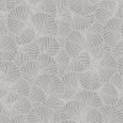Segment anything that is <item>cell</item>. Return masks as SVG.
Wrapping results in <instances>:
<instances>
[{"instance_id": "obj_1", "label": "cell", "mask_w": 123, "mask_h": 123, "mask_svg": "<svg viewBox=\"0 0 123 123\" xmlns=\"http://www.w3.org/2000/svg\"><path fill=\"white\" fill-rule=\"evenodd\" d=\"M33 14V9L28 4L20 5L7 14V30L9 35L12 38L17 37L25 32L26 30L33 27L31 24V16Z\"/></svg>"}, {"instance_id": "obj_2", "label": "cell", "mask_w": 123, "mask_h": 123, "mask_svg": "<svg viewBox=\"0 0 123 123\" xmlns=\"http://www.w3.org/2000/svg\"><path fill=\"white\" fill-rule=\"evenodd\" d=\"M31 24H32L36 37L39 36H52L57 37V18L49 14L36 11L31 16Z\"/></svg>"}, {"instance_id": "obj_3", "label": "cell", "mask_w": 123, "mask_h": 123, "mask_svg": "<svg viewBox=\"0 0 123 123\" xmlns=\"http://www.w3.org/2000/svg\"><path fill=\"white\" fill-rule=\"evenodd\" d=\"M35 85L41 87L47 95L60 96L64 90V84L60 76L50 74H39L35 81Z\"/></svg>"}, {"instance_id": "obj_4", "label": "cell", "mask_w": 123, "mask_h": 123, "mask_svg": "<svg viewBox=\"0 0 123 123\" xmlns=\"http://www.w3.org/2000/svg\"><path fill=\"white\" fill-rule=\"evenodd\" d=\"M64 48L70 55V58H75L79 55L83 50H86V42H85V36L80 31H71L69 35L65 37Z\"/></svg>"}, {"instance_id": "obj_5", "label": "cell", "mask_w": 123, "mask_h": 123, "mask_svg": "<svg viewBox=\"0 0 123 123\" xmlns=\"http://www.w3.org/2000/svg\"><path fill=\"white\" fill-rule=\"evenodd\" d=\"M121 25L122 21L115 16L104 24L102 38H104V43H106L108 47H113L121 39Z\"/></svg>"}, {"instance_id": "obj_6", "label": "cell", "mask_w": 123, "mask_h": 123, "mask_svg": "<svg viewBox=\"0 0 123 123\" xmlns=\"http://www.w3.org/2000/svg\"><path fill=\"white\" fill-rule=\"evenodd\" d=\"M117 73V58H115L111 53L106 54L97 62V74L104 83H108L111 78Z\"/></svg>"}, {"instance_id": "obj_7", "label": "cell", "mask_w": 123, "mask_h": 123, "mask_svg": "<svg viewBox=\"0 0 123 123\" xmlns=\"http://www.w3.org/2000/svg\"><path fill=\"white\" fill-rule=\"evenodd\" d=\"M22 78L20 68L14 62H0V84L11 85Z\"/></svg>"}, {"instance_id": "obj_8", "label": "cell", "mask_w": 123, "mask_h": 123, "mask_svg": "<svg viewBox=\"0 0 123 123\" xmlns=\"http://www.w3.org/2000/svg\"><path fill=\"white\" fill-rule=\"evenodd\" d=\"M39 54H41L39 47L36 42V39H33L30 43L18 47V50H17V53H16L12 62L17 67H20L21 64L26 63L28 60H36Z\"/></svg>"}, {"instance_id": "obj_9", "label": "cell", "mask_w": 123, "mask_h": 123, "mask_svg": "<svg viewBox=\"0 0 123 123\" xmlns=\"http://www.w3.org/2000/svg\"><path fill=\"white\" fill-rule=\"evenodd\" d=\"M116 6H117L116 0H101L97 4H95V11H94L95 21L102 25L106 24L110 18L115 16Z\"/></svg>"}, {"instance_id": "obj_10", "label": "cell", "mask_w": 123, "mask_h": 123, "mask_svg": "<svg viewBox=\"0 0 123 123\" xmlns=\"http://www.w3.org/2000/svg\"><path fill=\"white\" fill-rule=\"evenodd\" d=\"M53 111L46 105H35L26 115L27 123H52Z\"/></svg>"}, {"instance_id": "obj_11", "label": "cell", "mask_w": 123, "mask_h": 123, "mask_svg": "<svg viewBox=\"0 0 123 123\" xmlns=\"http://www.w3.org/2000/svg\"><path fill=\"white\" fill-rule=\"evenodd\" d=\"M17 50L18 46L11 36L9 33L1 36V39H0V62L14 60Z\"/></svg>"}, {"instance_id": "obj_12", "label": "cell", "mask_w": 123, "mask_h": 123, "mask_svg": "<svg viewBox=\"0 0 123 123\" xmlns=\"http://www.w3.org/2000/svg\"><path fill=\"white\" fill-rule=\"evenodd\" d=\"M102 27L104 25L95 21L87 30H85V42H86V50L92 49L95 47H98L104 43L102 38Z\"/></svg>"}, {"instance_id": "obj_13", "label": "cell", "mask_w": 123, "mask_h": 123, "mask_svg": "<svg viewBox=\"0 0 123 123\" xmlns=\"http://www.w3.org/2000/svg\"><path fill=\"white\" fill-rule=\"evenodd\" d=\"M79 84L84 90L98 91L102 85V81L96 70H85L79 74Z\"/></svg>"}, {"instance_id": "obj_14", "label": "cell", "mask_w": 123, "mask_h": 123, "mask_svg": "<svg viewBox=\"0 0 123 123\" xmlns=\"http://www.w3.org/2000/svg\"><path fill=\"white\" fill-rule=\"evenodd\" d=\"M76 101H80L81 104H84L86 107H95V108H100L102 105V101L100 98V95L97 91H91V90H84L81 89L79 90L74 98Z\"/></svg>"}, {"instance_id": "obj_15", "label": "cell", "mask_w": 123, "mask_h": 123, "mask_svg": "<svg viewBox=\"0 0 123 123\" xmlns=\"http://www.w3.org/2000/svg\"><path fill=\"white\" fill-rule=\"evenodd\" d=\"M91 62H92V59H91L89 52L87 50H83L79 55L70 59L69 64H68V70L80 74V73H83V71L90 69Z\"/></svg>"}, {"instance_id": "obj_16", "label": "cell", "mask_w": 123, "mask_h": 123, "mask_svg": "<svg viewBox=\"0 0 123 123\" xmlns=\"http://www.w3.org/2000/svg\"><path fill=\"white\" fill-rule=\"evenodd\" d=\"M36 42L39 47L41 53H46L48 55L55 57L57 53L59 52V42L55 37L52 36H39L36 37Z\"/></svg>"}, {"instance_id": "obj_17", "label": "cell", "mask_w": 123, "mask_h": 123, "mask_svg": "<svg viewBox=\"0 0 123 123\" xmlns=\"http://www.w3.org/2000/svg\"><path fill=\"white\" fill-rule=\"evenodd\" d=\"M87 107L81 104L80 101H76V100H70V101H67L62 111L65 113V116L68 117V119H73V121H76L80 123V119L83 117L84 112Z\"/></svg>"}, {"instance_id": "obj_18", "label": "cell", "mask_w": 123, "mask_h": 123, "mask_svg": "<svg viewBox=\"0 0 123 123\" xmlns=\"http://www.w3.org/2000/svg\"><path fill=\"white\" fill-rule=\"evenodd\" d=\"M100 112L104 123H123V110L116 105H102Z\"/></svg>"}, {"instance_id": "obj_19", "label": "cell", "mask_w": 123, "mask_h": 123, "mask_svg": "<svg viewBox=\"0 0 123 123\" xmlns=\"http://www.w3.org/2000/svg\"><path fill=\"white\" fill-rule=\"evenodd\" d=\"M98 95L104 105H116L118 100V91L117 89L112 85L110 81L108 83H104L98 89Z\"/></svg>"}, {"instance_id": "obj_20", "label": "cell", "mask_w": 123, "mask_h": 123, "mask_svg": "<svg viewBox=\"0 0 123 123\" xmlns=\"http://www.w3.org/2000/svg\"><path fill=\"white\" fill-rule=\"evenodd\" d=\"M37 60L39 63V74L58 75V64H57L54 57L48 55L46 53H41Z\"/></svg>"}, {"instance_id": "obj_21", "label": "cell", "mask_w": 123, "mask_h": 123, "mask_svg": "<svg viewBox=\"0 0 123 123\" xmlns=\"http://www.w3.org/2000/svg\"><path fill=\"white\" fill-rule=\"evenodd\" d=\"M70 11L75 15H94L95 5L89 0H68Z\"/></svg>"}, {"instance_id": "obj_22", "label": "cell", "mask_w": 123, "mask_h": 123, "mask_svg": "<svg viewBox=\"0 0 123 123\" xmlns=\"http://www.w3.org/2000/svg\"><path fill=\"white\" fill-rule=\"evenodd\" d=\"M95 22L94 15H73L70 20V26L71 30L74 31H80V32H85L92 24Z\"/></svg>"}, {"instance_id": "obj_23", "label": "cell", "mask_w": 123, "mask_h": 123, "mask_svg": "<svg viewBox=\"0 0 123 123\" xmlns=\"http://www.w3.org/2000/svg\"><path fill=\"white\" fill-rule=\"evenodd\" d=\"M57 64H58V76H62L65 71H68V64L70 62V55L68 54V52L65 50L64 47L59 48V52L57 53V55L54 57Z\"/></svg>"}, {"instance_id": "obj_24", "label": "cell", "mask_w": 123, "mask_h": 123, "mask_svg": "<svg viewBox=\"0 0 123 123\" xmlns=\"http://www.w3.org/2000/svg\"><path fill=\"white\" fill-rule=\"evenodd\" d=\"M47 96L48 95L41 87H38L35 84L31 85L30 94H28V100H30L31 104H32V106H35V105H44L46 100H47Z\"/></svg>"}, {"instance_id": "obj_25", "label": "cell", "mask_w": 123, "mask_h": 123, "mask_svg": "<svg viewBox=\"0 0 123 123\" xmlns=\"http://www.w3.org/2000/svg\"><path fill=\"white\" fill-rule=\"evenodd\" d=\"M31 107H32V104L30 102L28 97H21L20 100H17L15 104L11 105V108H10V113H11V116L14 115H27Z\"/></svg>"}, {"instance_id": "obj_26", "label": "cell", "mask_w": 123, "mask_h": 123, "mask_svg": "<svg viewBox=\"0 0 123 123\" xmlns=\"http://www.w3.org/2000/svg\"><path fill=\"white\" fill-rule=\"evenodd\" d=\"M80 123H104V118L98 108L87 107L80 119Z\"/></svg>"}, {"instance_id": "obj_27", "label": "cell", "mask_w": 123, "mask_h": 123, "mask_svg": "<svg viewBox=\"0 0 123 123\" xmlns=\"http://www.w3.org/2000/svg\"><path fill=\"white\" fill-rule=\"evenodd\" d=\"M30 87H31V85L27 83L24 78H21V79H18L16 83L11 84L10 91H12L14 94H16L20 98H21V97H28Z\"/></svg>"}, {"instance_id": "obj_28", "label": "cell", "mask_w": 123, "mask_h": 123, "mask_svg": "<svg viewBox=\"0 0 123 123\" xmlns=\"http://www.w3.org/2000/svg\"><path fill=\"white\" fill-rule=\"evenodd\" d=\"M62 81L64 84V87H68V89H73V90H76L79 91V74L78 73H74V71H65V73L60 76Z\"/></svg>"}, {"instance_id": "obj_29", "label": "cell", "mask_w": 123, "mask_h": 123, "mask_svg": "<svg viewBox=\"0 0 123 123\" xmlns=\"http://www.w3.org/2000/svg\"><path fill=\"white\" fill-rule=\"evenodd\" d=\"M33 10L39 12H46L49 14L57 18V6H55V0H41L38 5L33 7Z\"/></svg>"}, {"instance_id": "obj_30", "label": "cell", "mask_w": 123, "mask_h": 123, "mask_svg": "<svg viewBox=\"0 0 123 123\" xmlns=\"http://www.w3.org/2000/svg\"><path fill=\"white\" fill-rule=\"evenodd\" d=\"M55 6H57V18L60 20H71V12L69 9L68 0H55Z\"/></svg>"}, {"instance_id": "obj_31", "label": "cell", "mask_w": 123, "mask_h": 123, "mask_svg": "<svg viewBox=\"0 0 123 123\" xmlns=\"http://www.w3.org/2000/svg\"><path fill=\"white\" fill-rule=\"evenodd\" d=\"M87 52H89L91 59L98 62L101 58H104L106 54L111 53V47H108L106 43H102V44H100L98 47H95V48H92V49H89Z\"/></svg>"}, {"instance_id": "obj_32", "label": "cell", "mask_w": 123, "mask_h": 123, "mask_svg": "<svg viewBox=\"0 0 123 123\" xmlns=\"http://www.w3.org/2000/svg\"><path fill=\"white\" fill-rule=\"evenodd\" d=\"M64 104H65V101H63L59 96H57V95H48L44 105L47 107H49L53 112H55V111H60L62 108H63Z\"/></svg>"}, {"instance_id": "obj_33", "label": "cell", "mask_w": 123, "mask_h": 123, "mask_svg": "<svg viewBox=\"0 0 123 123\" xmlns=\"http://www.w3.org/2000/svg\"><path fill=\"white\" fill-rule=\"evenodd\" d=\"M71 26L69 20H60L57 18V36L59 37H67L69 32H71Z\"/></svg>"}, {"instance_id": "obj_34", "label": "cell", "mask_w": 123, "mask_h": 123, "mask_svg": "<svg viewBox=\"0 0 123 123\" xmlns=\"http://www.w3.org/2000/svg\"><path fill=\"white\" fill-rule=\"evenodd\" d=\"M110 83L117 89V91L119 92L121 95H123V79H122V76H121L118 73H116L111 78Z\"/></svg>"}, {"instance_id": "obj_35", "label": "cell", "mask_w": 123, "mask_h": 123, "mask_svg": "<svg viewBox=\"0 0 123 123\" xmlns=\"http://www.w3.org/2000/svg\"><path fill=\"white\" fill-rule=\"evenodd\" d=\"M111 54L113 55L115 58L123 57V39L122 38L118 41L113 47H111Z\"/></svg>"}, {"instance_id": "obj_36", "label": "cell", "mask_w": 123, "mask_h": 123, "mask_svg": "<svg viewBox=\"0 0 123 123\" xmlns=\"http://www.w3.org/2000/svg\"><path fill=\"white\" fill-rule=\"evenodd\" d=\"M9 33L7 30V16L4 15V12L0 11V35L4 36Z\"/></svg>"}, {"instance_id": "obj_37", "label": "cell", "mask_w": 123, "mask_h": 123, "mask_svg": "<svg viewBox=\"0 0 123 123\" xmlns=\"http://www.w3.org/2000/svg\"><path fill=\"white\" fill-rule=\"evenodd\" d=\"M27 4V0H6V10L7 12L14 10L15 7L20 6V5H25Z\"/></svg>"}, {"instance_id": "obj_38", "label": "cell", "mask_w": 123, "mask_h": 123, "mask_svg": "<svg viewBox=\"0 0 123 123\" xmlns=\"http://www.w3.org/2000/svg\"><path fill=\"white\" fill-rule=\"evenodd\" d=\"M9 123H27V119L25 115H14L10 117Z\"/></svg>"}, {"instance_id": "obj_39", "label": "cell", "mask_w": 123, "mask_h": 123, "mask_svg": "<svg viewBox=\"0 0 123 123\" xmlns=\"http://www.w3.org/2000/svg\"><path fill=\"white\" fill-rule=\"evenodd\" d=\"M115 17H117V18L121 20V21H123V0H118L117 6H116Z\"/></svg>"}, {"instance_id": "obj_40", "label": "cell", "mask_w": 123, "mask_h": 123, "mask_svg": "<svg viewBox=\"0 0 123 123\" xmlns=\"http://www.w3.org/2000/svg\"><path fill=\"white\" fill-rule=\"evenodd\" d=\"M117 73L122 76L123 79V57L117 58Z\"/></svg>"}, {"instance_id": "obj_41", "label": "cell", "mask_w": 123, "mask_h": 123, "mask_svg": "<svg viewBox=\"0 0 123 123\" xmlns=\"http://www.w3.org/2000/svg\"><path fill=\"white\" fill-rule=\"evenodd\" d=\"M7 87L5 86V85H3V84H0V98H4L5 96H6V94H7Z\"/></svg>"}, {"instance_id": "obj_42", "label": "cell", "mask_w": 123, "mask_h": 123, "mask_svg": "<svg viewBox=\"0 0 123 123\" xmlns=\"http://www.w3.org/2000/svg\"><path fill=\"white\" fill-rule=\"evenodd\" d=\"M7 111H9V108L5 107V104L1 101V98H0V116H1L3 113H5V112H7Z\"/></svg>"}, {"instance_id": "obj_43", "label": "cell", "mask_w": 123, "mask_h": 123, "mask_svg": "<svg viewBox=\"0 0 123 123\" xmlns=\"http://www.w3.org/2000/svg\"><path fill=\"white\" fill-rule=\"evenodd\" d=\"M0 11L1 12H7V10H6V0H0Z\"/></svg>"}, {"instance_id": "obj_44", "label": "cell", "mask_w": 123, "mask_h": 123, "mask_svg": "<svg viewBox=\"0 0 123 123\" xmlns=\"http://www.w3.org/2000/svg\"><path fill=\"white\" fill-rule=\"evenodd\" d=\"M116 106H118V107H121V108L123 110V95H119V96H118V100H117Z\"/></svg>"}, {"instance_id": "obj_45", "label": "cell", "mask_w": 123, "mask_h": 123, "mask_svg": "<svg viewBox=\"0 0 123 123\" xmlns=\"http://www.w3.org/2000/svg\"><path fill=\"white\" fill-rule=\"evenodd\" d=\"M59 123H79V122L73 121V119H65V121H63V122H59Z\"/></svg>"}, {"instance_id": "obj_46", "label": "cell", "mask_w": 123, "mask_h": 123, "mask_svg": "<svg viewBox=\"0 0 123 123\" xmlns=\"http://www.w3.org/2000/svg\"><path fill=\"white\" fill-rule=\"evenodd\" d=\"M121 38L123 39V21H122V25H121Z\"/></svg>"}, {"instance_id": "obj_47", "label": "cell", "mask_w": 123, "mask_h": 123, "mask_svg": "<svg viewBox=\"0 0 123 123\" xmlns=\"http://www.w3.org/2000/svg\"><path fill=\"white\" fill-rule=\"evenodd\" d=\"M89 1H90L91 4H94V5H95V4H97L98 1H101V0H89Z\"/></svg>"}, {"instance_id": "obj_48", "label": "cell", "mask_w": 123, "mask_h": 123, "mask_svg": "<svg viewBox=\"0 0 123 123\" xmlns=\"http://www.w3.org/2000/svg\"><path fill=\"white\" fill-rule=\"evenodd\" d=\"M0 39H1V35H0Z\"/></svg>"}, {"instance_id": "obj_49", "label": "cell", "mask_w": 123, "mask_h": 123, "mask_svg": "<svg viewBox=\"0 0 123 123\" xmlns=\"http://www.w3.org/2000/svg\"><path fill=\"white\" fill-rule=\"evenodd\" d=\"M116 1H118V0H116Z\"/></svg>"}]
</instances>
